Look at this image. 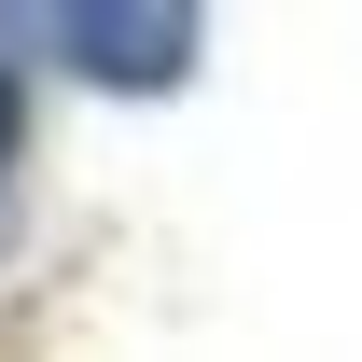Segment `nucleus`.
Wrapping results in <instances>:
<instances>
[{
  "label": "nucleus",
  "instance_id": "nucleus-1",
  "mask_svg": "<svg viewBox=\"0 0 362 362\" xmlns=\"http://www.w3.org/2000/svg\"><path fill=\"white\" fill-rule=\"evenodd\" d=\"M42 42L98 84H181L195 70V14H42Z\"/></svg>",
  "mask_w": 362,
  "mask_h": 362
},
{
  "label": "nucleus",
  "instance_id": "nucleus-2",
  "mask_svg": "<svg viewBox=\"0 0 362 362\" xmlns=\"http://www.w3.org/2000/svg\"><path fill=\"white\" fill-rule=\"evenodd\" d=\"M14 139H28V98H14V70H0V168H14Z\"/></svg>",
  "mask_w": 362,
  "mask_h": 362
}]
</instances>
